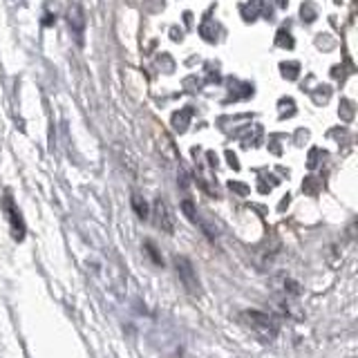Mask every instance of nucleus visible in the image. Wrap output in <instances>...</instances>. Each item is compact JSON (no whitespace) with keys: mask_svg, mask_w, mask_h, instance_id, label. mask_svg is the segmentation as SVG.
Here are the masks:
<instances>
[{"mask_svg":"<svg viewBox=\"0 0 358 358\" xmlns=\"http://www.w3.org/2000/svg\"><path fill=\"white\" fill-rule=\"evenodd\" d=\"M5 210H7V215H9V224H11V231H14V238L22 240V235H25V224H22V215L18 213V208L11 204L9 197L5 199Z\"/></svg>","mask_w":358,"mask_h":358,"instance_id":"nucleus-4","label":"nucleus"},{"mask_svg":"<svg viewBox=\"0 0 358 358\" xmlns=\"http://www.w3.org/2000/svg\"><path fill=\"white\" fill-rule=\"evenodd\" d=\"M132 210L137 213L141 220L148 217V206H145V201L139 195H132Z\"/></svg>","mask_w":358,"mask_h":358,"instance_id":"nucleus-6","label":"nucleus"},{"mask_svg":"<svg viewBox=\"0 0 358 358\" xmlns=\"http://www.w3.org/2000/svg\"><path fill=\"white\" fill-rule=\"evenodd\" d=\"M182 210H184V215L193 222V224H199L201 227V220H199V215H197V210H195V206H193V201L190 199H184L182 201Z\"/></svg>","mask_w":358,"mask_h":358,"instance_id":"nucleus-5","label":"nucleus"},{"mask_svg":"<svg viewBox=\"0 0 358 358\" xmlns=\"http://www.w3.org/2000/svg\"><path fill=\"white\" fill-rule=\"evenodd\" d=\"M145 249L150 251V257H152V262H155V264H164V260H162V257H159V253H157V249H155V246H152L150 242L145 244Z\"/></svg>","mask_w":358,"mask_h":358,"instance_id":"nucleus-7","label":"nucleus"},{"mask_svg":"<svg viewBox=\"0 0 358 358\" xmlns=\"http://www.w3.org/2000/svg\"><path fill=\"white\" fill-rule=\"evenodd\" d=\"M175 266H177V273H179V280H182V285L186 287V291L190 296H199L201 294V285L197 280V273H195V266L190 264V260L186 257L177 255L175 257Z\"/></svg>","mask_w":358,"mask_h":358,"instance_id":"nucleus-2","label":"nucleus"},{"mask_svg":"<svg viewBox=\"0 0 358 358\" xmlns=\"http://www.w3.org/2000/svg\"><path fill=\"white\" fill-rule=\"evenodd\" d=\"M155 217H157V227L166 233H173L175 231V220H173V213L168 208V204L164 199H157L155 201Z\"/></svg>","mask_w":358,"mask_h":358,"instance_id":"nucleus-3","label":"nucleus"},{"mask_svg":"<svg viewBox=\"0 0 358 358\" xmlns=\"http://www.w3.org/2000/svg\"><path fill=\"white\" fill-rule=\"evenodd\" d=\"M242 318L251 324V329L257 331L264 341H273L278 336V322L264 311H244Z\"/></svg>","mask_w":358,"mask_h":358,"instance_id":"nucleus-1","label":"nucleus"},{"mask_svg":"<svg viewBox=\"0 0 358 358\" xmlns=\"http://www.w3.org/2000/svg\"><path fill=\"white\" fill-rule=\"evenodd\" d=\"M231 188H235V190H238V193H242V195H246V193H249V188H244V186H240L238 182H235V184H231Z\"/></svg>","mask_w":358,"mask_h":358,"instance_id":"nucleus-8","label":"nucleus"}]
</instances>
